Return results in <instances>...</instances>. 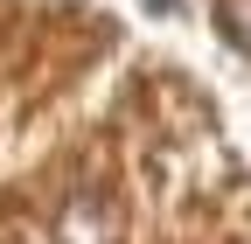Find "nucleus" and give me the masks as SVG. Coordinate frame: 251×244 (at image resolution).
<instances>
[{
    "instance_id": "f257e3e1",
    "label": "nucleus",
    "mask_w": 251,
    "mask_h": 244,
    "mask_svg": "<svg viewBox=\"0 0 251 244\" xmlns=\"http://www.w3.org/2000/svg\"><path fill=\"white\" fill-rule=\"evenodd\" d=\"M112 202H98L91 189H77L70 202H63V217H56V244H112Z\"/></svg>"
}]
</instances>
